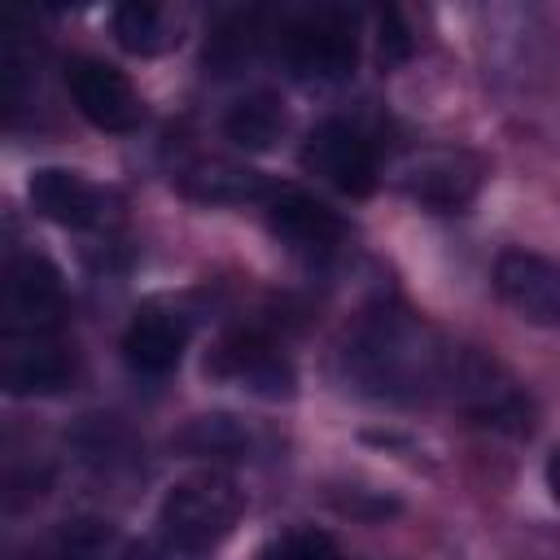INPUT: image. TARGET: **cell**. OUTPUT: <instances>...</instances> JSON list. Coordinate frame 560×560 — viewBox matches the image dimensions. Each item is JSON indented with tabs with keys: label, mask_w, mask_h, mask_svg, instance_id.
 I'll return each mask as SVG.
<instances>
[{
	"label": "cell",
	"mask_w": 560,
	"mask_h": 560,
	"mask_svg": "<svg viewBox=\"0 0 560 560\" xmlns=\"http://www.w3.org/2000/svg\"><path fill=\"white\" fill-rule=\"evenodd\" d=\"M61 271L44 254H13L4 271L9 328H57L61 315Z\"/></svg>",
	"instance_id": "8fae6325"
},
{
	"label": "cell",
	"mask_w": 560,
	"mask_h": 560,
	"mask_svg": "<svg viewBox=\"0 0 560 560\" xmlns=\"http://www.w3.org/2000/svg\"><path fill=\"white\" fill-rule=\"evenodd\" d=\"M407 52H411V35H407L402 18L394 9L381 13V66H398Z\"/></svg>",
	"instance_id": "ffe728a7"
},
{
	"label": "cell",
	"mask_w": 560,
	"mask_h": 560,
	"mask_svg": "<svg viewBox=\"0 0 560 560\" xmlns=\"http://www.w3.org/2000/svg\"><path fill=\"white\" fill-rule=\"evenodd\" d=\"M284 127H289V114H284V101L276 92H245L223 114V136L249 153L271 149L284 136Z\"/></svg>",
	"instance_id": "5bb4252c"
},
{
	"label": "cell",
	"mask_w": 560,
	"mask_h": 560,
	"mask_svg": "<svg viewBox=\"0 0 560 560\" xmlns=\"http://www.w3.org/2000/svg\"><path fill=\"white\" fill-rule=\"evenodd\" d=\"M267 223L280 241L298 249H332L346 236V223L337 210H328L306 188H271L267 197Z\"/></svg>",
	"instance_id": "7c38bea8"
},
{
	"label": "cell",
	"mask_w": 560,
	"mask_h": 560,
	"mask_svg": "<svg viewBox=\"0 0 560 560\" xmlns=\"http://www.w3.org/2000/svg\"><path fill=\"white\" fill-rule=\"evenodd\" d=\"M542 472H547V490H551V499L560 503V451L547 455V468H542Z\"/></svg>",
	"instance_id": "44dd1931"
},
{
	"label": "cell",
	"mask_w": 560,
	"mask_h": 560,
	"mask_svg": "<svg viewBox=\"0 0 560 560\" xmlns=\"http://www.w3.org/2000/svg\"><path fill=\"white\" fill-rule=\"evenodd\" d=\"M442 381L451 385V394L481 416V424H499V429H529V402L521 398V389L503 376V368L477 350H459L446 359Z\"/></svg>",
	"instance_id": "52a82bcc"
},
{
	"label": "cell",
	"mask_w": 560,
	"mask_h": 560,
	"mask_svg": "<svg viewBox=\"0 0 560 560\" xmlns=\"http://www.w3.org/2000/svg\"><path fill=\"white\" fill-rule=\"evenodd\" d=\"M394 184L424 210L451 214L472 201L481 184V162L464 149H420L394 166Z\"/></svg>",
	"instance_id": "5b68a950"
},
{
	"label": "cell",
	"mask_w": 560,
	"mask_h": 560,
	"mask_svg": "<svg viewBox=\"0 0 560 560\" xmlns=\"http://www.w3.org/2000/svg\"><path fill=\"white\" fill-rule=\"evenodd\" d=\"M0 381L9 394H61L74 381V350L52 328H4Z\"/></svg>",
	"instance_id": "3957f363"
},
{
	"label": "cell",
	"mask_w": 560,
	"mask_h": 560,
	"mask_svg": "<svg viewBox=\"0 0 560 560\" xmlns=\"http://www.w3.org/2000/svg\"><path fill=\"white\" fill-rule=\"evenodd\" d=\"M109 31L118 39L122 52L131 57H158L166 52L171 44H179L175 26H171V13L162 4H149V0H127L109 13Z\"/></svg>",
	"instance_id": "9a60e30c"
},
{
	"label": "cell",
	"mask_w": 560,
	"mask_h": 560,
	"mask_svg": "<svg viewBox=\"0 0 560 560\" xmlns=\"http://www.w3.org/2000/svg\"><path fill=\"white\" fill-rule=\"evenodd\" d=\"M175 442L192 455H232V451H245L249 433L232 416H197V420H188V429Z\"/></svg>",
	"instance_id": "e0dca14e"
},
{
	"label": "cell",
	"mask_w": 560,
	"mask_h": 560,
	"mask_svg": "<svg viewBox=\"0 0 560 560\" xmlns=\"http://www.w3.org/2000/svg\"><path fill=\"white\" fill-rule=\"evenodd\" d=\"M184 346H188V324L175 311H158V306L136 311V319L122 332V359L144 376H166L184 359Z\"/></svg>",
	"instance_id": "4fadbf2b"
},
{
	"label": "cell",
	"mask_w": 560,
	"mask_h": 560,
	"mask_svg": "<svg viewBox=\"0 0 560 560\" xmlns=\"http://www.w3.org/2000/svg\"><path fill=\"white\" fill-rule=\"evenodd\" d=\"M494 289L525 324L560 328V262L556 258L508 249L494 262Z\"/></svg>",
	"instance_id": "30bf717a"
},
{
	"label": "cell",
	"mask_w": 560,
	"mask_h": 560,
	"mask_svg": "<svg viewBox=\"0 0 560 560\" xmlns=\"http://www.w3.org/2000/svg\"><path fill=\"white\" fill-rule=\"evenodd\" d=\"M241 512H245V490L228 472L206 468V472L179 477L162 494L158 534L179 556H210L236 529Z\"/></svg>",
	"instance_id": "6da1fadb"
},
{
	"label": "cell",
	"mask_w": 560,
	"mask_h": 560,
	"mask_svg": "<svg viewBox=\"0 0 560 560\" xmlns=\"http://www.w3.org/2000/svg\"><path fill=\"white\" fill-rule=\"evenodd\" d=\"M184 192L197 201H267L271 184L249 171V166H232V162H201L192 171H184Z\"/></svg>",
	"instance_id": "2e32d148"
},
{
	"label": "cell",
	"mask_w": 560,
	"mask_h": 560,
	"mask_svg": "<svg viewBox=\"0 0 560 560\" xmlns=\"http://www.w3.org/2000/svg\"><path fill=\"white\" fill-rule=\"evenodd\" d=\"M284 61L302 79H346L359 61V35L354 22L341 9H315L284 26L280 35Z\"/></svg>",
	"instance_id": "7a4b0ae2"
},
{
	"label": "cell",
	"mask_w": 560,
	"mask_h": 560,
	"mask_svg": "<svg viewBox=\"0 0 560 560\" xmlns=\"http://www.w3.org/2000/svg\"><path fill=\"white\" fill-rule=\"evenodd\" d=\"M258 560H341V551L319 529H289V534L271 538L258 551Z\"/></svg>",
	"instance_id": "d6986e66"
},
{
	"label": "cell",
	"mask_w": 560,
	"mask_h": 560,
	"mask_svg": "<svg viewBox=\"0 0 560 560\" xmlns=\"http://www.w3.org/2000/svg\"><path fill=\"white\" fill-rule=\"evenodd\" d=\"M206 372L219 376V381H232L258 398H289L298 376H293V363L258 332H232L223 337L210 359H206Z\"/></svg>",
	"instance_id": "9c48e42d"
},
{
	"label": "cell",
	"mask_w": 560,
	"mask_h": 560,
	"mask_svg": "<svg viewBox=\"0 0 560 560\" xmlns=\"http://www.w3.org/2000/svg\"><path fill=\"white\" fill-rule=\"evenodd\" d=\"M66 92H70L74 109L101 131H131L144 118V105H140V92L131 88V79L101 57H70Z\"/></svg>",
	"instance_id": "8992f818"
},
{
	"label": "cell",
	"mask_w": 560,
	"mask_h": 560,
	"mask_svg": "<svg viewBox=\"0 0 560 560\" xmlns=\"http://www.w3.org/2000/svg\"><path fill=\"white\" fill-rule=\"evenodd\" d=\"M118 534L109 521H66L57 534V547L66 560H109Z\"/></svg>",
	"instance_id": "ac0fdd59"
},
{
	"label": "cell",
	"mask_w": 560,
	"mask_h": 560,
	"mask_svg": "<svg viewBox=\"0 0 560 560\" xmlns=\"http://www.w3.org/2000/svg\"><path fill=\"white\" fill-rule=\"evenodd\" d=\"M26 201L39 219L57 223V228H101L109 223L114 214V197L92 184L88 175L79 171H66V166H39L31 171L26 179Z\"/></svg>",
	"instance_id": "ba28073f"
},
{
	"label": "cell",
	"mask_w": 560,
	"mask_h": 560,
	"mask_svg": "<svg viewBox=\"0 0 560 560\" xmlns=\"http://www.w3.org/2000/svg\"><path fill=\"white\" fill-rule=\"evenodd\" d=\"M302 166H306V175L324 179L328 188H337L346 197H368L376 188V153H372L368 136L341 118H324L306 136Z\"/></svg>",
	"instance_id": "277c9868"
}]
</instances>
